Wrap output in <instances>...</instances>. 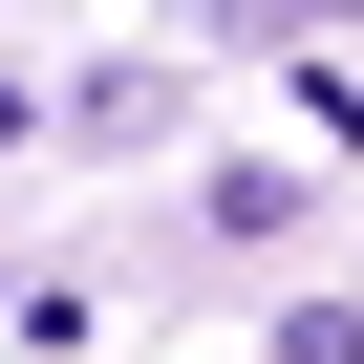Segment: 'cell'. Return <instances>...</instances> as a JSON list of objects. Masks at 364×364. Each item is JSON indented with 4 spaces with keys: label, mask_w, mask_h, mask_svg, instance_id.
<instances>
[{
    "label": "cell",
    "mask_w": 364,
    "mask_h": 364,
    "mask_svg": "<svg viewBox=\"0 0 364 364\" xmlns=\"http://www.w3.org/2000/svg\"><path fill=\"white\" fill-rule=\"evenodd\" d=\"M65 129H86V150H150V129H171V65H86Z\"/></svg>",
    "instance_id": "obj_1"
},
{
    "label": "cell",
    "mask_w": 364,
    "mask_h": 364,
    "mask_svg": "<svg viewBox=\"0 0 364 364\" xmlns=\"http://www.w3.org/2000/svg\"><path fill=\"white\" fill-rule=\"evenodd\" d=\"M279 364H364V300H300V321H279Z\"/></svg>",
    "instance_id": "obj_2"
}]
</instances>
